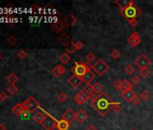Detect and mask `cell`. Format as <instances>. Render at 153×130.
<instances>
[{"mask_svg": "<svg viewBox=\"0 0 153 130\" xmlns=\"http://www.w3.org/2000/svg\"><path fill=\"white\" fill-rule=\"evenodd\" d=\"M51 26V29H52L55 33H60V34H62L63 31L66 29L67 25H66V23L64 22V20L59 19V20H58L57 22L52 23Z\"/></svg>", "mask_w": 153, "mask_h": 130, "instance_id": "obj_11", "label": "cell"}, {"mask_svg": "<svg viewBox=\"0 0 153 130\" xmlns=\"http://www.w3.org/2000/svg\"><path fill=\"white\" fill-rule=\"evenodd\" d=\"M88 130H97V127L94 124H91L88 126Z\"/></svg>", "mask_w": 153, "mask_h": 130, "instance_id": "obj_45", "label": "cell"}, {"mask_svg": "<svg viewBox=\"0 0 153 130\" xmlns=\"http://www.w3.org/2000/svg\"><path fill=\"white\" fill-rule=\"evenodd\" d=\"M75 47H76V51H80L81 49L84 48V43L80 41H78V42L75 43Z\"/></svg>", "mask_w": 153, "mask_h": 130, "instance_id": "obj_40", "label": "cell"}, {"mask_svg": "<svg viewBox=\"0 0 153 130\" xmlns=\"http://www.w3.org/2000/svg\"><path fill=\"white\" fill-rule=\"evenodd\" d=\"M122 85H123V91L129 90H132V88H133V85L130 81H128L127 80L122 81Z\"/></svg>", "mask_w": 153, "mask_h": 130, "instance_id": "obj_26", "label": "cell"}, {"mask_svg": "<svg viewBox=\"0 0 153 130\" xmlns=\"http://www.w3.org/2000/svg\"><path fill=\"white\" fill-rule=\"evenodd\" d=\"M83 82L82 78H79L76 75H72L68 79V83L71 86L72 89H76L80 86V84Z\"/></svg>", "mask_w": 153, "mask_h": 130, "instance_id": "obj_13", "label": "cell"}, {"mask_svg": "<svg viewBox=\"0 0 153 130\" xmlns=\"http://www.w3.org/2000/svg\"><path fill=\"white\" fill-rule=\"evenodd\" d=\"M124 72L128 75V76H131V74H133L135 72V69L134 67L132 66L131 64H128L127 66L124 68Z\"/></svg>", "mask_w": 153, "mask_h": 130, "instance_id": "obj_28", "label": "cell"}, {"mask_svg": "<svg viewBox=\"0 0 153 130\" xmlns=\"http://www.w3.org/2000/svg\"><path fill=\"white\" fill-rule=\"evenodd\" d=\"M12 111H13V113H14L15 115H16V116H21V115H23V114L25 112V109L23 104L17 103V104H16V105L13 107Z\"/></svg>", "mask_w": 153, "mask_h": 130, "instance_id": "obj_19", "label": "cell"}, {"mask_svg": "<svg viewBox=\"0 0 153 130\" xmlns=\"http://www.w3.org/2000/svg\"><path fill=\"white\" fill-rule=\"evenodd\" d=\"M69 126H70V124L63 118L57 121V127L59 130H68Z\"/></svg>", "mask_w": 153, "mask_h": 130, "instance_id": "obj_20", "label": "cell"}, {"mask_svg": "<svg viewBox=\"0 0 153 130\" xmlns=\"http://www.w3.org/2000/svg\"><path fill=\"white\" fill-rule=\"evenodd\" d=\"M140 101H141V99H140V97L136 95V96L134 97V99L131 100V103H132L133 105H139V104L140 103Z\"/></svg>", "mask_w": 153, "mask_h": 130, "instance_id": "obj_44", "label": "cell"}, {"mask_svg": "<svg viewBox=\"0 0 153 130\" xmlns=\"http://www.w3.org/2000/svg\"><path fill=\"white\" fill-rule=\"evenodd\" d=\"M66 72H67V70L63 65H56V66L51 70V74L56 78H59L62 75H64L66 73Z\"/></svg>", "mask_w": 153, "mask_h": 130, "instance_id": "obj_14", "label": "cell"}, {"mask_svg": "<svg viewBox=\"0 0 153 130\" xmlns=\"http://www.w3.org/2000/svg\"><path fill=\"white\" fill-rule=\"evenodd\" d=\"M112 110H114L116 113H119L122 111V106L119 102H114L113 106H112Z\"/></svg>", "mask_w": 153, "mask_h": 130, "instance_id": "obj_33", "label": "cell"}, {"mask_svg": "<svg viewBox=\"0 0 153 130\" xmlns=\"http://www.w3.org/2000/svg\"><path fill=\"white\" fill-rule=\"evenodd\" d=\"M91 65L89 62H84L83 61H79L75 62L74 66L71 68V72L79 78H82L88 71L91 70Z\"/></svg>", "mask_w": 153, "mask_h": 130, "instance_id": "obj_3", "label": "cell"}, {"mask_svg": "<svg viewBox=\"0 0 153 130\" xmlns=\"http://www.w3.org/2000/svg\"><path fill=\"white\" fill-rule=\"evenodd\" d=\"M95 79H96V73H95L94 72H92L91 70L88 71V72L82 77V80H83L84 82H86V84L91 83Z\"/></svg>", "mask_w": 153, "mask_h": 130, "instance_id": "obj_17", "label": "cell"}, {"mask_svg": "<svg viewBox=\"0 0 153 130\" xmlns=\"http://www.w3.org/2000/svg\"><path fill=\"white\" fill-rule=\"evenodd\" d=\"M0 130H7V126H5V124L0 123Z\"/></svg>", "mask_w": 153, "mask_h": 130, "instance_id": "obj_46", "label": "cell"}, {"mask_svg": "<svg viewBox=\"0 0 153 130\" xmlns=\"http://www.w3.org/2000/svg\"><path fill=\"white\" fill-rule=\"evenodd\" d=\"M131 1H132V0H115L114 3L120 7V9H123L127 6H129Z\"/></svg>", "mask_w": 153, "mask_h": 130, "instance_id": "obj_22", "label": "cell"}, {"mask_svg": "<svg viewBox=\"0 0 153 130\" xmlns=\"http://www.w3.org/2000/svg\"><path fill=\"white\" fill-rule=\"evenodd\" d=\"M1 58H2V55H1V53H0V60H1Z\"/></svg>", "mask_w": 153, "mask_h": 130, "instance_id": "obj_48", "label": "cell"}, {"mask_svg": "<svg viewBox=\"0 0 153 130\" xmlns=\"http://www.w3.org/2000/svg\"><path fill=\"white\" fill-rule=\"evenodd\" d=\"M45 117H46V115H45L43 112L39 111V112H36V113L33 115V120H34L36 123H38V124H42V121L44 120Z\"/></svg>", "mask_w": 153, "mask_h": 130, "instance_id": "obj_21", "label": "cell"}, {"mask_svg": "<svg viewBox=\"0 0 153 130\" xmlns=\"http://www.w3.org/2000/svg\"><path fill=\"white\" fill-rule=\"evenodd\" d=\"M64 22L66 23L67 26H73L76 24L78 22V19H76V16H74L71 14H68L65 18H64Z\"/></svg>", "mask_w": 153, "mask_h": 130, "instance_id": "obj_18", "label": "cell"}, {"mask_svg": "<svg viewBox=\"0 0 153 130\" xmlns=\"http://www.w3.org/2000/svg\"><path fill=\"white\" fill-rule=\"evenodd\" d=\"M86 59H87L88 62L91 63V62H93V61L96 60V55H95L93 52H88V53L86 55Z\"/></svg>", "mask_w": 153, "mask_h": 130, "instance_id": "obj_37", "label": "cell"}, {"mask_svg": "<svg viewBox=\"0 0 153 130\" xmlns=\"http://www.w3.org/2000/svg\"><path fill=\"white\" fill-rule=\"evenodd\" d=\"M120 14L125 19L130 21L131 19H135L138 16H140L141 15V10L135 5L134 1L132 0L129 6H127L125 8L120 10Z\"/></svg>", "mask_w": 153, "mask_h": 130, "instance_id": "obj_2", "label": "cell"}, {"mask_svg": "<svg viewBox=\"0 0 153 130\" xmlns=\"http://www.w3.org/2000/svg\"><path fill=\"white\" fill-rule=\"evenodd\" d=\"M111 57H112L114 60H118V59L121 57V52H120L118 50L114 49V50H113V51L111 52Z\"/></svg>", "mask_w": 153, "mask_h": 130, "instance_id": "obj_34", "label": "cell"}, {"mask_svg": "<svg viewBox=\"0 0 153 130\" xmlns=\"http://www.w3.org/2000/svg\"><path fill=\"white\" fill-rule=\"evenodd\" d=\"M140 81H141L140 77V76H138V75L133 76V77L131 79V84H132V85H134V86H137L138 84H140Z\"/></svg>", "mask_w": 153, "mask_h": 130, "instance_id": "obj_35", "label": "cell"}, {"mask_svg": "<svg viewBox=\"0 0 153 130\" xmlns=\"http://www.w3.org/2000/svg\"><path fill=\"white\" fill-rule=\"evenodd\" d=\"M17 91H18V88H17L16 85H14V84L9 85L8 88H7V92H8L10 95H15Z\"/></svg>", "mask_w": 153, "mask_h": 130, "instance_id": "obj_32", "label": "cell"}, {"mask_svg": "<svg viewBox=\"0 0 153 130\" xmlns=\"http://www.w3.org/2000/svg\"><path fill=\"white\" fill-rule=\"evenodd\" d=\"M114 87L116 90H122L123 91V85H122V81H116L114 82Z\"/></svg>", "mask_w": 153, "mask_h": 130, "instance_id": "obj_38", "label": "cell"}, {"mask_svg": "<svg viewBox=\"0 0 153 130\" xmlns=\"http://www.w3.org/2000/svg\"><path fill=\"white\" fill-rule=\"evenodd\" d=\"M26 56H27V52L25 51V50H21L19 52H18V57L20 58V59H25V58H26Z\"/></svg>", "mask_w": 153, "mask_h": 130, "instance_id": "obj_43", "label": "cell"}, {"mask_svg": "<svg viewBox=\"0 0 153 130\" xmlns=\"http://www.w3.org/2000/svg\"><path fill=\"white\" fill-rule=\"evenodd\" d=\"M88 118V115L84 109H79L78 112H76V119L78 120L80 124H83L84 122H86V120Z\"/></svg>", "mask_w": 153, "mask_h": 130, "instance_id": "obj_16", "label": "cell"}, {"mask_svg": "<svg viewBox=\"0 0 153 130\" xmlns=\"http://www.w3.org/2000/svg\"><path fill=\"white\" fill-rule=\"evenodd\" d=\"M7 81L10 83V85H12V84L16 85V83L18 81L19 79H18V77H17L15 73H11V74H9V75L7 76Z\"/></svg>", "mask_w": 153, "mask_h": 130, "instance_id": "obj_25", "label": "cell"}, {"mask_svg": "<svg viewBox=\"0 0 153 130\" xmlns=\"http://www.w3.org/2000/svg\"><path fill=\"white\" fill-rule=\"evenodd\" d=\"M76 113L72 109V108H68L62 115V118L67 120L69 124L73 123L75 120H76Z\"/></svg>", "mask_w": 153, "mask_h": 130, "instance_id": "obj_12", "label": "cell"}, {"mask_svg": "<svg viewBox=\"0 0 153 130\" xmlns=\"http://www.w3.org/2000/svg\"><path fill=\"white\" fill-rule=\"evenodd\" d=\"M57 124V120H55L50 115H46L44 120L42 121V123L41 124L46 130H51L53 126H55Z\"/></svg>", "mask_w": 153, "mask_h": 130, "instance_id": "obj_8", "label": "cell"}, {"mask_svg": "<svg viewBox=\"0 0 153 130\" xmlns=\"http://www.w3.org/2000/svg\"><path fill=\"white\" fill-rule=\"evenodd\" d=\"M57 41H58V43L61 45V46H63V47H68L70 43H71V38H70V36L68 34H66V33H62V34H60L59 36H58V38H57Z\"/></svg>", "mask_w": 153, "mask_h": 130, "instance_id": "obj_10", "label": "cell"}, {"mask_svg": "<svg viewBox=\"0 0 153 130\" xmlns=\"http://www.w3.org/2000/svg\"><path fill=\"white\" fill-rule=\"evenodd\" d=\"M88 99H89V96L88 94H86L83 90L78 92V94H76L74 98L75 103L78 105H84Z\"/></svg>", "mask_w": 153, "mask_h": 130, "instance_id": "obj_9", "label": "cell"}, {"mask_svg": "<svg viewBox=\"0 0 153 130\" xmlns=\"http://www.w3.org/2000/svg\"><path fill=\"white\" fill-rule=\"evenodd\" d=\"M70 59H71V57H70V55H69L67 52H65L61 53V54H60V56L59 57V60L63 64H67V63H68V62L70 61Z\"/></svg>", "mask_w": 153, "mask_h": 130, "instance_id": "obj_23", "label": "cell"}, {"mask_svg": "<svg viewBox=\"0 0 153 130\" xmlns=\"http://www.w3.org/2000/svg\"><path fill=\"white\" fill-rule=\"evenodd\" d=\"M127 43L131 47V48H135L137 47L140 43H141V38L140 35L138 32H133L131 33V34L128 37L127 39Z\"/></svg>", "mask_w": 153, "mask_h": 130, "instance_id": "obj_7", "label": "cell"}, {"mask_svg": "<svg viewBox=\"0 0 153 130\" xmlns=\"http://www.w3.org/2000/svg\"><path fill=\"white\" fill-rule=\"evenodd\" d=\"M66 50H67V52H68V54H73V53H75L76 51V47H75V43H74V42H71V43L66 48Z\"/></svg>", "mask_w": 153, "mask_h": 130, "instance_id": "obj_31", "label": "cell"}, {"mask_svg": "<svg viewBox=\"0 0 153 130\" xmlns=\"http://www.w3.org/2000/svg\"><path fill=\"white\" fill-rule=\"evenodd\" d=\"M138 74L140 78L142 79H146L148 78L149 75H150V71L149 70V68H146V69H140L138 71Z\"/></svg>", "mask_w": 153, "mask_h": 130, "instance_id": "obj_24", "label": "cell"}, {"mask_svg": "<svg viewBox=\"0 0 153 130\" xmlns=\"http://www.w3.org/2000/svg\"><path fill=\"white\" fill-rule=\"evenodd\" d=\"M132 130H135V129H132Z\"/></svg>", "mask_w": 153, "mask_h": 130, "instance_id": "obj_49", "label": "cell"}, {"mask_svg": "<svg viewBox=\"0 0 153 130\" xmlns=\"http://www.w3.org/2000/svg\"><path fill=\"white\" fill-rule=\"evenodd\" d=\"M134 64L137 65L139 69H146L151 64V61L147 57V55L141 53L138 56V58H136V60L134 61Z\"/></svg>", "mask_w": 153, "mask_h": 130, "instance_id": "obj_6", "label": "cell"}, {"mask_svg": "<svg viewBox=\"0 0 153 130\" xmlns=\"http://www.w3.org/2000/svg\"><path fill=\"white\" fill-rule=\"evenodd\" d=\"M89 100L94 110L102 117H105L112 109V106L114 104V101L103 92L100 94L93 93L89 96Z\"/></svg>", "mask_w": 153, "mask_h": 130, "instance_id": "obj_1", "label": "cell"}, {"mask_svg": "<svg viewBox=\"0 0 153 130\" xmlns=\"http://www.w3.org/2000/svg\"><path fill=\"white\" fill-rule=\"evenodd\" d=\"M7 43L11 45V46H14L16 45V43H17V38L15 36V35H10L7 39Z\"/></svg>", "mask_w": 153, "mask_h": 130, "instance_id": "obj_36", "label": "cell"}, {"mask_svg": "<svg viewBox=\"0 0 153 130\" xmlns=\"http://www.w3.org/2000/svg\"><path fill=\"white\" fill-rule=\"evenodd\" d=\"M128 24H129L131 27H136V26L138 25L139 22H138L137 18H135V19H131V20L128 21Z\"/></svg>", "mask_w": 153, "mask_h": 130, "instance_id": "obj_42", "label": "cell"}, {"mask_svg": "<svg viewBox=\"0 0 153 130\" xmlns=\"http://www.w3.org/2000/svg\"><path fill=\"white\" fill-rule=\"evenodd\" d=\"M7 99H8V94H7V92L3 91V92L0 93V100H1V101L4 102V101H6Z\"/></svg>", "mask_w": 153, "mask_h": 130, "instance_id": "obj_41", "label": "cell"}, {"mask_svg": "<svg viewBox=\"0 0 153 130\" xmlns=\"http://www.w3.org/2000/svg\"><path fill=\"white\" fill-rule=\"evenodd\" d=\"M51 130H59V129H58V127H57V124H56V126H53Z\"/></svg>", "mask_w": 153, "mask_h": 130, "instance_id": "obj_47", "label": "cell"}, {"mask_svg": "<svg viewBox=\"0 0 153 130\" xmlns=\"http://www.w3.org/2000/svg\"><path fill=\"white\" fill-rule=\"evenodd\" d=\"M91 69L95 72V73L101 77L105 74V72L109 70V65L103 59H99L94 64L91 65Z\"/></svg>", "mask_w": 153, "mask_h": 130, "instance_id": "obj_4", "label": "cell"}, {"mask_svg": "<svg viewBox=\"0 0 153 130\" xmlns=\"http://www.w3.org/2000/svg\"><path fill=\"white\" fill-rule=\"evenodd\" d=\"M93 88H94V93L100 94V93H102V91H103V86H102V84L99 83V82H96V83L93 85Z\"/></svg>", "mask_w": 153, "mask_h": 130, "instance_id": "obj_29", "label": "cell"}, {"mask_svg": "<svg viewBox=\"0 0 153 130\" xmlns=\"http://www.w3.org/2000/svg\"><path fill=\"white\" fill-rule=\"evenodd\" d=\"M135 96H136V92L133 90H124V91H122V93H121V97L126 102H131V100L134 99Z\"/></svg>", "mask_w": 153, "mask_h": 130, "instance_id": "obj_15", "label": "cell"}, {"mask_svg": "<svg viewBox=\"0 0 153 130\" xmlns=\"http://www.w3.org/2000/svg\"><path fill=\"white\" fill-rule=\"evenodd\" d=\"M23 106L25 109V111L29 112V113H33L39 107L40 104L39 102L35 99V98H33V96H30L27 99H25L23 103Z\"/></svg>", "mask_w": 153, "mask_h": 130, "instance_id": "obj_5", "label": "cell"}, {"mask_svg": "<svg viewBox=\"0 0 153 130\" xmlns=\"http://www.w3.org/2000/svg\"><path fill=\"white\" fill-rule=\"evenodd\" d=\"M58 99H59V101H60V102H65V101L68 99V96H67L64 92H60V93L58 95Z\"/></svg>", "mask_w": 153, "mask_h": 130, "instance_id": "obj_39", "label": "cell"}, {"mask_svg": "<svg viewBox=\"0 0 153 130\" xmlns=\"http://www.w3.org/2000/svg\"><path fill=\"white\" fill-rule=\"evenodd\" d=\"M83 91H84L86 94H88V96L92 95V94L94 93V88H93V85H91V83H89V84H86V85H85V87H84V89H83Z\"/></svg>", "mask_w": 153, "mask_h": 130, "instance_id": "obj_27", "label": "cell"}, {"mask_svg": "<svg viewBox=\"0 0 153 130\" xmlns=\"http://www.w3.org/2000/svg\"><path fill=\"white\" fill-rule=\"evenodd\" d=\"M139 97H140V99L142 101H147V100L149 99L150 94H149V92L148 90H143V91L140 94Z\"/></svg>", "mask_w": 153, "mask_h": 130, "instance_id": "obj_30", "label": "cell"}]
</instances>
